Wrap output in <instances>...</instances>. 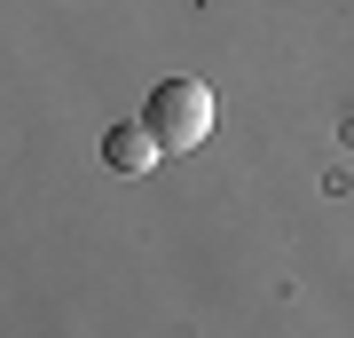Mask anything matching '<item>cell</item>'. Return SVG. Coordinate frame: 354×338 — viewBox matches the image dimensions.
I'll use <instances>...</instances> for the list:
<instances>
[{
	"mask_svg": "<svg viewBox=\"0 0 354 338\" xmlns=\"http://www.w3.org/2000/svg\"><path fill=\"white\" fill-rule=\"evenodd\" d=\"M142 126H150L165 150H197V142L213 134V87H205V79H165L150 95V111H142Z\"/></svg>",
	"mask_w": 354,
	"mask_h": 338,
	"instance_id": "cell-1",
	"label": "cell"
},
{
	"mask_svg": "<svg viewBox=\"0 0 354 338\" xmlns=\"http://www.w3.org/2000/svg\"><path fill=\"white\" fill-rule=\"evenodd\" d=\"M165 158V142L150 134V126H111V134H102V165H111V173H150V165Z\"/></svg>",
	"mask_w": 354,
	"mask_h": 338,
	"instance_id": "cell-2",
	"label": "cell"
}]
</instances>
